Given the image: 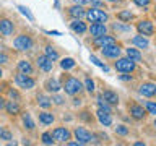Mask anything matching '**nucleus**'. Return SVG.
<instances>
[{"mask_svg": "<svg viewBox=\"0 0 156 146\" xmlns=\"http://www.w3.org/2000/svg\"><path fill=\"white\" fill-rule=\"evenodd\" d=\"M62 89L67 92L68 96H75L78 92H81L83 89V83L75 76L70 75H63L62 76Z\"/></svg>", "mask_w": 156, "mask_h": 146, "instance_id": "nucleus-1", "label": "nucleus"}, {"mask_svg": "<svg viewBox=\"0 0 156 146\" xmlns=\"http://www.w3.org/2000/svg\"><path fill=\"white\" fill-rule=\"evenodd\" d=\"M115 63H114V68L117 71H120V73H133L135 71V68H136V62L133 60H130L129 57H119V58H115Z\"/></svg>", "mask_w": 156, "mask_h": 146, "instance_id": "nucleus-2", "label": "nucleus"}, {"mask_svg": "<svg viewBox=\"0 0 156 146\" xmlns=\"http://www.w3.org/2000/svg\"><path fill=\"white\" fill-rule=\"evenodd\" d=\"M33 39L31 36H28V34H20V36L15 37V41H13V46L16 50L20 52H26V50H31L33 49Z\"/></svg>", "mask_w": 156, "mask_h": 146, "instance_id": "nucleus-3", "label": "nucleus"}, {"mask_svg": "<svg viewBox=\"0 0 156 146\" xmlns=\"http://www.w3.org/2000/svg\"><path fill=\"white\" fill-rule=\"evenodd\" d=\"M85 16L90 23H106L107 18H109V15H107L104 10H99V8L93 7L91 10H88V12L85 13Z\"/></svg>", "mask_w": 156, "mask_h": 146, "instance_id": "nucleus-4", "label": "nucleus"}, {"mask_svg": "<svg viewBox=\"0 0 156 146\" xmlns=\"http://www.w3.org/2000/svg\"><path fill=\"white\" fill-rule=\"evenodd\" d=\"M73 135L76 136V140L80 144H88V143H93V141L96 140V135L91 133L90 130L83 128V127H76V128L73 130Z\"/></svg>", "mask_w": 156, "mask_h": 146, "instance_id": "nucleus-5", "label": "nucleus"}, {"mask_svg": "<svg viewBox=\"0 0 156 146\" xmlns=\"http://www.w3.org/2000/svg\"><path fill=\"white\" fill-rule=\"evenodd\" d=\"M15 83H16L18 88H21V89H33V88L36 86L34 78H31L29 75H26V73H21V71H20L16 76H15Z\"/></svg>", "mask_w": 156, "mask_h": 146, "instance_id": "nucleus-6", "label": "nucleus"}, {"mask_svg": "<svg viewBox=\"0 0 156 146\" xmlns=\"http://www.w3.org/2000/svg\"><path fill=\"white\" fill-rule=\"evenodd\" d=\"M129 114L132 119H135V120H143L146 115H148V112H146V109L143 106H140V104H136V102H129Z\"/></svg>", "mask_w": 156, "mask_h": 146, "instance_id": "nucleus-7", "label": "nucleus"}, {"mask_svg": "<svg viewBox=\"0 0 156 146\" xmlns=\"http://www.w3.org/2000/svg\"><path fill=\"white\" fill-rule=\"evenodd\" d=\"M136 31H138V34H141V36H153L154 34V24L153 21H150V19H140L138 23H136Z\"/></svg>", "mask_w": 156, "mask_h": 146, "instance_id": "nucleus-8", "label": "nucleus"}, {"mask_svg": "<svg viewBox=\"0 0 156 146\" xmlns=\"http://www.w3.org/2000/svg\"><path fill=\"white\" fill-rule=\"evenodd\" d=\"M52 138L58 141V143H68V140H70V136H72V131L65 128V127H57V128H54L52 130Z\"/></svg>", "mask_w": 156, "mask_h": 146, "instance_id": "nucleus-9", "label": "nucleus"}, {"mask_svg": "<svg viewBox=\"0 0 156 146\" xmlns=\"http://www.w3.org/2000/svg\"><path fill=\"white\" fill-rule=\"evenodd\" d=\"M36 65H37L39 70L49 73V71H52V68H54V60L49 58L47 55H39L36 58Z\"/></svg>", "mask_w": 156, "mask_h": 146, "instance_id": "nucleus-10", "label": "nucleus"}, {"mask_svg": "<svg viewBox=\"0 0 156 146\" xmlns=\"http://www.w3.org/2000/svg\"><path fill=\"white\" fill-rule=\"evenodd\" d=\"M101 52H102V55L107 57V58H119V57H120V54H122L119 44H112V46L102 47V49H101Z\"/></svg>", "mask_w": 156, "mask_h": 146, "instance_id": "nucleus-11", "label": "nucleus"}, {"mask_svg": "<svg viewBox=\"0 0 156 146\" xmlns=\"http://www.w3.org/2000/svg\"><path fill=\"white\" fill-rule=\"evenodd\" d=\"M138 91H140V94L145 96V97H153V96H156V83H151V81L141 83Z\"/></svg>", "mask_w": 156, "mask_h": 146, "instance_id": "nucleus-12", "label": "nucleus"}, {"mask_svg": "<svg viewBox=\"0 0 156 146\" xmlns=\"http://www.w3.org/2000/svg\"><path fill=\"white\" fill-rule=\"evenodd\" d=\"M112 44H117V39L114 36H107V34H104V36H99V37H94V46L96 47H107V46H112Z\"/></svg>", "mask_w": 156, "mask_h": 146, "instance_id": "nucleus-13", "label": "nucleus"}, {"mask_svg": "<svg viewBox=\"0 0 156 146\" xmlns=\"http://www.w3.org/2000/svg\"><path fill=\"white\" fill-rule=\"evenodd\" d=\"M88 31H90V34L93 37H99V36H104L107 33V28H106L104 23H93Z\"/></svg>", "mask_w": 156, "mask_h": 146, "instance_id": "nucleus-14", "label": "nucleus"}, {"mask_svg": "<svg viewBox=\"0 0 156 146\" xmlns=\"http://www.w3.org/2000/svg\"><path fill=\"white\" fill-rule=\"evenodd\" d=\"M13 31H15V26L10 19H7V18L0 19V33H2L3 36H12Z\"/></svg>", "mask_w": 156, "mask_h": 146, "instance_id": "nucleus-15", "label": "nucleus"}, {"mask_svg": "<svg viewBox=\"0 0 156 146\" xmlns=\"http://www.w3.org/2000/svg\"><path fill=\"white\" fill-rule=\"evenodd\" d=\"M102 99H104L107 104H111V106H117V104H119V94L114 92L112 89L102 91Z\"/></svg>", "mask_w": 156, "mask_h": 146, "instance_id": "nucleus-16", "label": "nucleus"}, {"mask_svg": "<svg viewBox=\"0 0 156 146\" xmlns=\"http://www.w3.org/2000/svg\"><path fill=\"white\" fill-rule=\"evenodd\" d=\"M96 117H98V120H99L101 125H104V127H111L112 125V115L109 114V112H104V110L98 109Z\"/></svg>", "mask_w": 156, "mask_h": 146, "instance_id": "nucleus-17", "label": "nucleus"}, {"mask_svg": "<svg viewBox=\"0 0 156 146\" xmlns=\"http://www.w3.org/2000/svg\"><path fill=\"white\" fill-rule=\"evenodd\" d=\"M3 109L7 110L8 115H18L20 112H21V107H20L18 101H8V102H5Z\"/></svg>", "mask_w": 156, "mask_h": 146, "instance_id": "nucleus-18", "label": "nucleus"}, {"mask_svg": "<svg viewBox=\"0 0 156 146\" xmlns=\"http://www.w3.org/2000/svg\"><path fill=\"white\" fill-rule=\"evenodd\" d=\"M132 42H133V46H135L136 49H143V50L150 47V41L146 39V36H141V34H138V36H133Z\"/></svg>", "mask_w": 156, "mask_h": 146, "instance_id": "nucleus-19", "label": "nucleus"}, {"mask_svg": "<svg viewBox=\"0 0 156 146\" xmlns=\"http://www.w3.org/2000/svg\"><path fill=\"white\" fill-rule=\"evenodd\" d=\"M85 10H83V7L81 5H73V7H70L68 8V15H70V16L73 18V19H81L83 16H85Z\"/></svg>", "mask_w": 156, "mask_h": 146, "instance_id": "nucleus-20", "label": "nucleus"}, {"mask_svg": "<svg viewBox=\"0 0 156 146\" xmlns=\"http://www.w3.org/2000/svg\"><path fill=\"white\" fill-rule=\"evenodd\" d=\"M44 88H46V91H49V92H57V91L62 89V85L57 80H54V78H49V80L44 83Z\"/></svg>", "mask_w": 156, "mask_h": 146, "instance_id": "nucleus-21", "label": "nucleus"}, {"mask_svg": "<svg viewBox=\"0 0 156 146\" xmlns=\"http://www.w3.org/2000/svg\"><path fill=\"white\" fill-rule=\"evenodd\" d=\"M70 28H72L75 33H78V34H85V33L88 31L86 24L83 23L81 19H73V21H72V24H70Z\"/></svg>", "mask_w": 156, "mask_h": 146, "instance_id": "nucleus-22", "label": "nucleus"}, {"mask_svg": "<svg viewBox=\"0 0 156 146\" xmlns=\"http://www.w3.org/2000/svg\"><path fill=\"white\" fill-rule=\"evenodd\" d=\"M54 120H55V117H54L51 112H39V122H41L42 125H52Z\"/></svg>", "mask_w": 156, "mask_h": 146, "instance_id": "nucleus-23", "label": "nucleus"}, {"mask_svg": "<svg viewBox=\"0 0 156 146\" xmlns=\"http://www.w3.org/2000/svg\"><path fill=\"white\" fill-rule=\"evenodd\" d=\"M125 54H127V57L130 58V60H133V62H141V54H140V50L136 47H129L125 50Z\"/></svg>", "mask_w": 156, "mask_h": 146, "instance_id": "nucleus-24", "label": "nucleus"}, {"mask_svg": "<svg viewBox=\"0 0 156 146\" xmlns=\"http://www.w3.org/2000/svg\"><path fill=\"white\" fill-rule=\"evenodd\" d=\"M18 71L26 73V75H31L33 73V65L29 60H20L18 62Z\"/></svg>", "mask_w": 156, "mask_h": 146, "instance_id": "nucleus-25", "label": "nucleus"}, {"mask_svg": "<svg viewBox=\"0 0 156 146\" xmlns=\"http://www.w3.org/2000/svg\"><path fill=\"white\" fill-rule=\"evenodd\" d=\"M36 99H37V106L42 107V109H49V107H52V99H51V97H47L44 94H37Z\"/></svg>", "mask_w": 156, "mask_h": 146, "instance_id": "nucleus-26", "label": "nucleus"}, {"mask_svg": "<svg viewBox=\"0 0 156 146\" xmlns=\"http://www.w3.org/2000/svg\"><path fill=\"white\" fill-rule=\"evenodd\" d=\"M117 19H120L122 23H130V19H133V13L130 10H122L117 13Z\"/></svg>", "mask_w": 156, "mask_h": 146, "instance_id": "nucleus-27", "label": "nucleus"}, {"mask_svg": "<svg viewBox=\"0 0 156 146\" xmlns=\"http://www.w3.org/2000/svg\"><path fill=\"white\" fill-rule=\"evenodd\" d=\"M76 63H75V60H73L72 57H67V58H62V62H60V67H62V70H72L73 67H75Z\"/></svg>", "mask_w": 156, "mask_h": 146, "instance_id": "nucleus-28", "label": "nucleus"}, {"mask_svg": "<svg viewBox=\"0 0 156 146\" xmlns=\"http://www.w3.org/2000/svg\"><path fill=\"white\" fill-rule=\"evenodd\" d=\"M23 125L26 130H34V122L31 119V115L28 114V112H24L23 114Z\"/></svg>", "mask_w": 156, "mask_h": 146, "instance_id": "nucleus-29", "label": "nucleus"}, {"mask_svg": "<svg viewBox=\"0 0 156 146\" xmlns=\"http://www.w3.org/2000/svg\"><path fill=\"white\" fill-rule=\"evenodd\" d=\"M114 131H115V135H119V136H127L129 131H130V128L127 125H117L114 128Z\"/></svg>", "mask_w": 156, "mask_h": 146, "instance_id": "nucleus-30", "label": "nucleus"}, {"mask_svg": "<svg viewBox=\"0 0 156 146\" xmlns=\"http://www.w3.org/2000/svg\"><path fill=\"white\" fill-rule=\"evenodd\" d=\"M46 55L49 58H52V60H57V58H58V52L52 46H46Z\"/></svg>", "mask_w": 156, "mask_h": 146, "instance_id": "nucleus-31", "label": "nucleus"}, {"mask_svg": "<svg viewBox=\"0 0 156 146\" xmlns=\"http://www.w3.org/2000/svg\"><path fill=\"white\" fill-rule=\"evenodd\" d=\"M18 10L21 12V15H24V16L29 19V21H34V16H33V13L29 12V8H28V7H24V5H20Z\"/></svg>", "mask_w": 156, "mask_h": 146, "instance_id": "nucleus-32", "label": "nucleus"}, {"mask_svg": "<svg viewBox=\"0 0 156 146\" xmlns=\"http://www.w3.org/2000/svg\"><path fill=\"white\" fill-rule=\"evenodd\" d=\"M98 107H99L101 110H104V112H109V114H112V109H111V104H107L106 101H102L101 97L98 99Z\"/></svg>", "mask_w": 156, "mask_h": 146, "instance_id": "nucleus-33", "label": "nucleus"}, {"mask_svg": "<svg viewBox=\"0 0 156 146\" xmlns=\"http://www.w3.org/2000/svg\"><path fill=\"white\" fill-rule=\"evenodd\" d=\"M145 109H146V112H148V114L156 115V102H153V101L145 102Z\"/></svg>", "mask_w": 156, "mask_h": 146, "instance_id": "nucleus-34", "label": "nucleus"}, {"mask_svg": "<svg viewBox=\"0 0 156 146\" xmlns=\"http://www.w3.org/2000/svg\"><path fill=\"white\" fill-rule=\"evenodd\" d=\"M41 138H42V143H44V144H47V146H52L54 143H55V140L52 138V135H51V133H47V131H46V133H42Z\"/></svg>", "mask_w": 156, "mask_h": 146, "instance_id": "nucleus-35", "label": "nucleus"}, {"mask_svg": "<svg viewBox=\"0 0 156 146\" xmlns=\"http://www.w3.org/2000/svg\"><path fill=\"white\" fill-rule=\"evenodd\" d=\"M90 60H91L93 63H94L96 67H99V68H102V70H104V71H109V67H107V65H104V63H102V62L99 60V58H96L94 55H91V57H90Z\"/></svg>", "mask_w": 156, "mask_h": 146, "instance_id": "nucleus-36", "label": "nucleus"}, {"mask_svg": "<svg viewBox=\"0 0 156 146\" xmlns=\"http://www.w3.org/2000/svg\"><path fill=\"white\" fill-rule=\"evenodd\" d=\"M85 89H86L88 92H93V91H94V81H93L91 78H86V80H85Z\"/></svg>", "mask_w": 156, "mask_h": 146, "instance_id": "nucleus-37", "label": "nucleus"}, {"mask_svg": "<svg viewBox=\"0 0 156 146\" xmlns=\"http://www.w3.org/2000/svg\"><path fill=\"white\" fill-rule=\"evenodd\" d=\"M0 140H5V141L12 140V133L7 128H0Z\"/></svg>", "mask_w": 156, "mask_h": 146, "instance_id": "nucleus-38", "label": "nucleus"}, {"mask_svg": "<svg viewBox=\"0 0 156 146\" xmlns=\"http://www.w3.org/2000/svg\"><path fill=\"white\" fill-rule=\"evenodd\" d=\"M80 119H81V120H86V122H91L93 117L90 115V112H88V110H83L81 114H80Z\"/></svg>", "mask_w": 156, "mask_h": 146, "instance_id": "nucleus-39", "label": "nucleus"}, {"mask_svg": "<svg viewBox=\"0 0 156 146\" xmlns=\"http://www.w3.org/2000/svg\"><path fill=\"white\" fill-rule=\"evenodd\" d=\"M63 101H65V99H63L62 96H57V94H54V96H52V102H54V104H57V106L63 104Z\"/></svg>", "mask_w": 156, "mask_h": 146, "instance_id": "nucleus-40", "label": "nucleus"}, {"mask_svg": "<svg viewBox=\"0 0 156 146\" xmlns=\"http://www.w3.org/2000/svg\"><path fill=\"white\" fill-rule=\"evenodd\" d=\"M8 96L12 97V99H15V101H20V94H18L16 89H8Z\"/></svg>", "mask_w": 156, "mask_h": 146, "instance_id": "nucleus-41", "label": "nucleus"}, {"mask_svg": "<svg viewBox=\"0 0 156 146\" xmlns=\"http://www.w3.org/2000/svg\"><path fill=\"white\" fill-rule=\"evenodd\" d=\"M151 0H133L135 5H138V7H148Z\"/></svg>", "mask_w": 156, "mask_h": 146, "instance_id": "nucleus-42", "label": "nucleus"}, {"mask_svg": "<svg viewBox=\"0 0 156 146\" xmlns=\"http://www.w3.org/2000/svg\"><path fill=\"white\" fill-rule=\"evenodd\" d=\"M3 63H8V55L3 52H0V65H3Z\"/></svg>", "mask_w": 156, "mask_h": 146, "instance_id": "nucleus-43", "label": "nucleus"}, {"mask_svg": "<svg viewBox=\"0 0 156 146\" xmlns=\"http://www.w3.org/2000/svg\"><path fill=\"white\" fill-rule=\"evenodd\" d=\"M114 29H119V31H129L130 29V26H122V24H114Z\"/></svg>", "mask_w": 156, "mask_h": 146, "instance_id": "nucleus-44", "label": "nucleus"}, {"mask_svg": "<svg viewBox=\"0 0 156 146\" xmlns=\"http://www.w3.org/2000/svg\"><path fill=\"white\" fill-rule=\"evenodd\" d=\"M75 3H76V5H81V7H83V5H91L93 0H75Z\"/></svg>", "mask_w": 156, "mask_h": 146, "instance_id": "nucleus-45", "label": "nucleus"}, {"mask_svg": "<svg viewBox=\"0 0 156 146\" xmlns=\"http://www.w3.org/2000/svg\"><path fill=\"white\" fill-rule=\"evenodd\" d=\"M119 78H120L122 81H132V76L130 75H120Z\"/></svg>", "mask_w": 156, "mask_h": 146, "instance_id": "nucleus-46", "label": "nucleus"}, {"mask_svg": "<svg viewBox=\"0 0 156 146\" xmlns=\"http://www.w3.org/2000/svg\"><path fill=\"white\" fill-rule=\"evenodd\" d=\"M5 91H8V89H7V85H5V83H2V85H0V92H5Z\"/></svg>", "mask_w": 156, "mask_h": 146, "instance_id": "nucleus-47", "label": "nucleus"}, {"mask_svg": "<svg viewBox=\"0 0 156 146\" xmlns=\"http://www.w3.org/2000/svg\"><path fill=\"white\" fill-rule=\"evenodd\" d=\"M3 107H5V99L0 96V109H3Z\"/></svg>", "mask_w": 156, "mask_h": 146, "instance_id": "nucleus-48", "label": "nucleus"}, {"mask_svg": "<svg viewBox=\"0 0 156 146\" xmlns=\"http://www.w3.org/2000/svg\"><path fill=\"white\" fill-rule=\"evenodd\" d=\"M135 146H145V143H141V141H136Z\"/></svg>", "mask_w": 156, "mask_h": 146, "instance_id": "nucleus-49", "label": "nucleus"}, {"mask_svg": "<svg viewBox=\"0 0 156 146\" xmlns=\"http://www.w3.org/2000/svg\"><path fill=\"white\" fill-rule=\"evenodd\" d=\"M107 2H119V0H107Z\"/></svg>", "mask_w": 156, "mask_h": 146, "instance_id": "nucleus-50", "label": "nucleus"}, {"mask_svg": "<svg viewBox=\"0 0 156 146\" xmlns=\"http://www.w3.org/2000/svg\"><path fill=\"white\" fill-rule=\"evenodd\" d=\"M2 75H3V73H2V70H0V78H2Z\"/></svg>", "mask_w": 156, "mask_h": 146, "instance_id": "nucleus-51", "label": "nucleus"}, {"mask_svg": "<svg viewBox=\"0 0 156 146\" xmlns=\"http://www.w3.org/2000/svg\"><path fill=\"white\" fill-rule=\"evenodd\" d=\"M154 128H156V120H154Z\"/></svg>", "mask_w": 156, "mask_h": 146, "instance_id": "nucleus-52", "label": "nucleus"}, {"mask_svg": "<svg viewBox=\"0 0 156 146\" xmlns=\"http://www.w3.org/2000/svg\"><path fill=\"white\" fill-rule=\"evenodd\" d=\"M154 12H156V8H154Z\"/></svg>", "mask_w": 156, "mask_h": 146, "instance_id": "nucleus-53", "label": "nucleus"}]
</instances>
